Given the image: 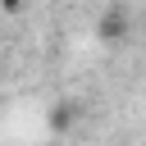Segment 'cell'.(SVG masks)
<instances>
[{
	"mask_svg": "<svg viewBox=\"0 0 146 146\" xmlns=\"http://www.w3.org/2000/svg\"><path fill=\"white\" fill-rule=\"evenodd\" d=\"M96 32H100V41H110V46H123V41H128V32H132V23H128V9H123V5H110V9L100 14Z\"/></svg>",
	"mask_w": 146,
	"mask_h": 146,
	"instance_id": "obj_1",
	"label": "cell"
},
{
	"mask_svg": "<svg viewBox=\"0 0 146 146\" xmlns=\"http://www.w3.org/2000/svg\"><path fill=\"white\" fill-rule=\"evenodd\" d=\"M27 0H0V14H23Z\"/></svg>",
	"mask_w": 146,
	"mask_h": 146,
	"instance_id": "obj_3",
	"label": "cell"
},
{
	"mask_svg": "<svg viewBox=\"0 0 146 146\" xmlns=\"http://www.w3.org/2000/svg\"><path fill=\"white\" fill-rule=\"evenodd\" d=\"M73 123H78V105H55L50 128H55V132H64V128H73Z\"/></svg>",
	"mask_w": 146,
	"mask_h": 146,
	"instance_id": "obj_2",
	"label": "cell"
}]
</instances>
